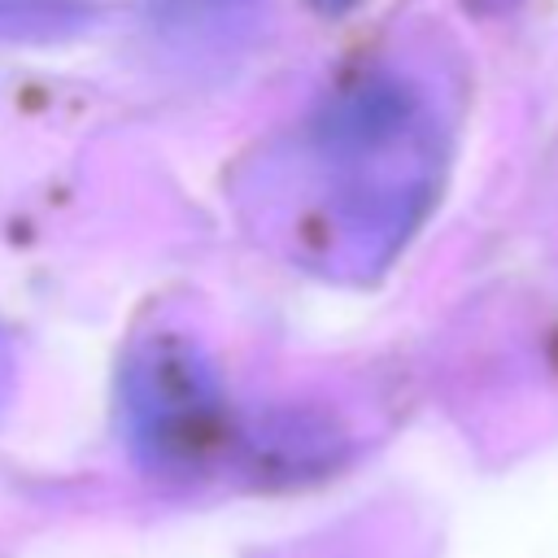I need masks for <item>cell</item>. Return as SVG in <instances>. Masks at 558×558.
<instances>
[{
  "mask_svg": "<svg viewBox=\"0 0 558 558\" xmlns=\"http://www.w3.org/2000/svg\"><path fill=\"white\" fill-rule=\"evenodd\" d=\"M310 148L318 157V174H327L336 192L331 209L344 227H357L366 248H392L410 218L423 214L432 135L423 126V105L401 83H357L314 126Z\"/></svg>",
  "mask_w": 558,
  "mask_h": 558,
  "instance_id": "cell-1",
  "label": "cell"
},
{
  "mask_svg": "<svg viewBox=\"0 0 558 558\" xmlns=\"http://www.w3.org/2000/svg\"><path fill=\"white\" fill-rule=\"evenodd\" d=\"M0 371H4V340H0Z\"/></svg>",
  "mask_w": 558,
  "mask_h": 558,
  "instance_id": "cell-5",
  "label": "cell"
},
{
  "mask_svg": "<svg viewBox=\"0 0 558 558\" xmlns=\"http://www.w3.org/2000/svg\"><path fill=\"white\" fill-rule=\"evenodd\" d=\"M126 414L153 462H201L222 436V392L209 357L183 336H157L126 366Z\"/></svg>",
  "mask_w": 558,
  "mask_h": 558,
  "instance_id": "cell-2",
  "label": "cell"
},
{
  "mask_svg": "<svg viewBox=\"0 0 558 558\" xmlns=\"http://www.w3.org/2000/svg\"><path fill=\"white\" fill-rule=\"evenodd\" d=\"M118 0H0V31L4 35H52L74 31Z\"/></svg>",
  "mask_w": 558,
  "mask_h": 558,
  "instance_id": "cell-3",
  "label": "cell"
},
{
  "mask_svg": "<svg viewBox=\"0 0 558 558\" xmlns=\"http://www.w3.org/2000/svg\"><path fill=\"white\" fill-rule=\"evenodd\" d=\"M174 4H218V0H174Z\"/></svg>",
  "mask_w": 558,
  "mask_h": 558,
  "instance_id": "cell-4",
  "label": "cell"
}]
</instances>
